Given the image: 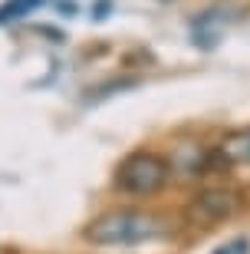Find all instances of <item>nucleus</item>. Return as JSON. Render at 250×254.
Masks as SVG:
<instances>
[{
    "instance_id": "f257e3e1",
    "label": "nucleus",
    "mask_w": 250,
    "mask_h": 254,
    "mask_svg": "<svg viewBox=\"0 0 250 254\" xmlns=\"http://www.w3.org/2000/svg\"><path fill=\"white\" fill-rule=\"evenodd\" d=\"M161 235V221L149 211H135V208H115L105 211L86 228V238L102 248H119V245H142Z\"/></svg>"
},
{
    "instance_id": "f03ea898",
    "label": "nucleus",
    "mask_w": 250,
    "mask_h": 254,
    "mask_svg": "<svg viewBox=\"0 0 250 254\" xmlns=\"http://www.w3.org/2000/svg\"><path fill=\"white\" fill-rule=\"evenodd\" d=\"M168 175H171V165L158 152H132L115 169V189L129 195H155L165 189Z\"/></svg>"
},
{
    "instance_id": "7ed1b4c3",
    "label": "nucleus",
    "mask_w": 250,
    "mask_h": 254,
    "mask_svg": "<svg viewBox=\"0 0 250 254\" xmlns=\"http://www.w3.org/2000/svg\"><path fill=\"white\" fill-rule=\"evenodd\" d=\"M237 208H241V198L234 195V191L207 189V191H201V195H195L188 201L185 218L198 228H214V225H221V221H227Z\"/></svg>"
},
{
    "instance_id": "20e7f679",
    "label": "nucleus",
    "mask_w": 250,
    "mask_h": 254,
    "mask_svg": "<svg viewBox=\"0 0 250 254\" xmlns=\"http://www.w3.org/2000/svg\"><path fill=\"white\" fill-rule=\"evenodd\" d=\"M168 165L175 172H181V175H204L207 165H211V155H207L201 145H181V149L171 155Z\"/></svg>"
},
{
    "instance_id": "39448f33",
    "label": "nucleus",
    "mask_w": 250,
    "mask_h": 254,
    "mask_svg": "<svg viewBox=\"0 0 250 254\" xmlns=\"http://www.w3.org/2000/svg\"><path fill=\"white\" fill-rule=\"evenodd\" d=\"M217 155H221L224 165H250V129L231 132L221 142V152Z\"/></svg>"
},
{
    "instance_id": "423d86ee",
    "label": "nucleus",
    "mask_w": 250,
    "mask_h": 254,
    "mask_svg": "<svg viewBox=\"0 0 250 254\" xmlns=\"http://www.w3.org/2000/svg\"><path fill=\"white\" fill-rule=\"evenodd\" d=\"M37 7H43V0H7L3 7H0V23H10V20H20L33 13Z\"/></svg>"
},
{
    "instance_id": "0eeeda50",
    "label": "nucleus",
    "mask_w": 250,
    "mask_h": 254,
    "mask_svg": "<svg viewBox=\"0 0 250 254\" xmlns=\"http://www.w3.org/2000/svg\"><path fill=\"white\" fill-rule=\"evenodd\" d=\"M214 254H250V238L237 235V238H231L227 245H221Z\"/></svg>"
}]
</instances>
